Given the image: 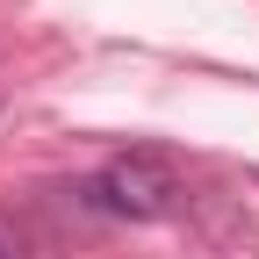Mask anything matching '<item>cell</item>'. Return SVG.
<instances>
[{"label": "cell", "instance_id": "1", "mask_svg": "<svg viewBox=\"0 0 259 259\" xmlns=\"http://www.w3.org/2000/svg\"><path fill=\"white\" fill-rule=\"evenodd\" d=\"M72 194H79V209L108 216V223H158V216H173V209L187 202L180 173H173L158 151H115L108 166L87 173Z\"/></svg>", "mask_w": 259, "mask_h": 259}, {"label": "cell", "instance_id": "2", "mask_svg": "<svg viewBox=\"0 0 259 259\" xmlns=\"http://www.w3.org/2000/svg\"><path fill=\"white\" fill-rule=\"evenodd\" d=\"M0 259H36V223L0 209Z\"/></svg>", "mask_w": 259, "mask_h": 259}]
</instances>
